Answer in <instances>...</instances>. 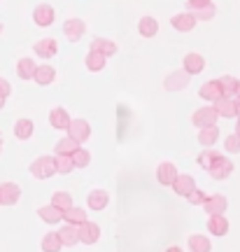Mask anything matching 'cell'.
Instances as JSON below:
<instances>
[{
  "instance_id": "obj_24",
  "label": "cell",
  "mask_w": 240,
  "mask_h": 252,
  "mask_svg": "<svg viewBox=\"0 0 240 252\" xmlns=\"http://www.w3.org/2000/svg\"><path fill=\"white\" fill-rule=\"evenodd\" d=\"M35 70H37V63L33 59H21L17 63V75L21 80H33L35 77Z\"/></svg>"
},
{
  "instance_id": "obj_34",
  "label": "cell",
  "mask_w": 240,
  "mask_h": 252,
  "mask_svg": "<svg viewBox=\"0 0 240 252\" xmlns=\"http://www.w3.org/2000/svg\"><path fill=\"white\" fill-rule=\"evenodd\" d=\"M40 248H42V252H59L63 248V243H61V238H59V234L52 231V234H47L45 238H42Z\"/></svg>"
},
{
  "instance_id": "obj_36",
  "label": "cell",
  "mask_w": 240,
  "mask_h": 252,
  "mask_svg": "<svg viewBox=\"0 0 240 252\" xmlns=\"http://www.w3.org/2000/svg\"><path fill=\"white\" fill-rule=\"evenodd\" d=\"M105 63H107V56L98 54V52H89V56H87V68L91 72H100L105 68Z\"/></svg>"
},
{
  "instance_id": "obj_21",
  "label": "cell",
  "mask_w": 240,
  "mask_h": 252,
  "mask_svg": "<svg viewBox=\"0 0 240 252\" xmlns=\"http://www.w3.org/2000/svg\"><path fill=\"white\" fill-rule=\"evenodd\" d=\"M203 68H205V59L201 54L191 52V54L184 56V70H187L189 75H198Z\"/></svg>"
},
{
  "instance_id": "obj_9",
  "label": "cell",
  "mask_w": 240,
  "mask_h": 252,
  "mask_svg": "<svg viewBox=\"0 0 240 252\" xmlns=\"http://www.w3.org/2000/svg\"><path fill=\"white\" fill-rule=\"evenodd\" d=\"M77 234H80V243L93 245L100 238V226L96 222H84V224L77 226Z\"/></svg>"
},
{
  "instance_id": "obj_27",
  "label": "cell",
  "mask_w": 240,
  "mask_h": 252,
  "mask_svg": "<svg viewBox=\"0 0 240 252\" xmlns=\"http://www.w3.org/2000/svg\"><path fill=\"white\" fill-rule=\"evenodd\" d=\"M33 80H35L40 87H47V84H52V82L56 80V70H54L52 65H37Z\"/></svg>"
},
{
  "instance_id": "obj_19",
  "label": "cell",
  "mask_w": 240,
  "mask_h": 252,
  "mask_svg": "<svg viewBox=\"0 0 240 252\" xmlns=\"http://www.w3.org/2000/svg\"><path fill=\"white\" fill-rule=\"evenodd\" d=\"M107 201H110V196H107L105 189H93V191H89V196H87L89 210H103L107 206Z\"/></svg>"
},
{
  "instance_id": "obj_29",
  "label": "cell",
  "mask_w": 240,
  "mask_h": 252,
  "mask_svg": "<svg viewBox=\"0 0 240 252\" xmlns=\"http://www.w3.org/2000/svg\"><path fill=\"white\" fill-rule=\"evenodd\" d=\"M77 150H80V145L75 143L72 138H68V135H65V138H61V140L56 143V147H54V154H65V157H72V154L77 152Z\"/></svg>"
},
{
  "instance_id": "obj_44",
  "label": "cell",
  "mask_w": 240,
  "mask_h": 252,
  "mask_svg": "<svg viewBox=\"0 0 240 252\" xmlns=\"http://www.w3.org/2000/svg\"><path fill=\"white\" fill-rule=\"evenodd\" d=\"M233 103H236V117L240 119V98H233Z\"/></svg>"
},
{
  "instance_id": "obj_7",
  "label": "cell",
  "mask_w": 240,
  "mask_h": 252,
  "mask_svg": "<svg viewBox=\"0 0 240 252\" xmlns=\"http://www.w3.org/2000/svg\"><path fill=\"white\" fill-rule=\"evenodd\" d=\"M21 196V187L17 182H2L0 185V206H14Z\"/></svg>"
},
{
  "instance_id": "obj_18",
  "label": "cell",
  "mask_w": 240,
  "mask_h": 252,
  "mask_svg": "<svg viewBox=\"0 0 240 252\" xmlns=\"http://www.w3.org/2000/svg\"><path fill=\"white\" fill-rule=\"evenodd\" d=\"M91 52H98V54H103V56H115L117 54V45L112 42V40H107V37H93Z\"/></svg>"
},
{
  "instance_id": "obj_31",
  "label": "cell",
  "mask_w": 240,
  "mask_h": 252,
  "mask_svg": "<svg viewBox=\"0 0 240 252\" xmlns=\"http://www.w3.org/2000/svg\"><path fill=\"white\" fill-rule=\"evenodd\" d=\"M54 166H56V173H61V175H68L75 171L72 157H65V154H54Z\"/></svg>"
},
{
  "instance_id": "obj_13",
  "label": "cell",
  "mask_w": 240,
  "mask_h": 252,
  "mask_svg": "<svg viewBox=\"0 0 240 252\" xmlns=\"http://www.w3.org/2000/svg\"><path fill=\"white\" fill-rule=\"evenodd\" d=\"M33 21H35L37 26H52L54 24V7L47 5V2L37 5V7L33 9Z\"/></svg>"
},
{
  "instance_id": "obj_3",
  "label": "cell",
  "mask_w": 240,
  "mask_h": 252,
  "mask_svg": "<svg viewBox=\"0 0 240 252\" xmlns=\"http://www.w3.org/2000/svg\"><path fill=\"white\" fill-rule=\"evenodd\" d=\"M68 138H72L77 145L87 143L91 138V126L89 122H84V119H72L70 122V128H68Z\"/></svg>"
},
{
  "instance_id": "obj_16",
  "label": "cell",
  "mask_w": 240,
  "mask_h": 252,
  "mask_svg": "<svg viewBox=\"0 0 240 252\" xmlns=\"http://www.w3.org/2000/svg\"><path fill=\"white\" fill-rule=\"evenodd\" d=\"M173 189H175V194H180V196L187 198L189 194H191V191L196 189V180L191 178V175H187V173H180V178L175 180Z\"/></svg>"
},
{
  "instance_id": "obj_10",
  "label": "cell",
  "mask_w": 240,
  "mask_h": 252,
  "mask_svg": "<svg viewBox=\"0 0 240 252\" xmlns=\"http://www.w3.org/2000/svg\"><path fill=\"white\" fill-rule=\"evenodd\" d=\"M70 122H72V117L68 115L65 108H52V112H49V124H52L54 128L68 131V128H70Z\"/></svg>"
},
{
  "instance_id": "obj_38",
  "label": "cell",
  "mask_w": 240,
  "mask_h": 252,
  "mask_svg": "<svg viewBox=\"0 0 240 252\" xmlns=\"http://www.w3.org/2000/svg\"><path fill=\"white\" fill-rule=\"evenodd\" d=\"M72 163H75V168H87L91 163V152L84 150V147H80L77 152L72 154Z\"/></svg>"
},
{
  "instance_id": "obj_8",
  "label": "cell",
  "mask_w": 240,
  "mask_h": 252,
  "mask_svg": "<svg viewBox=\"0 0 240 252\" xmlns=\"http://www.w3.org/2000/svg\"><path fill=\"white\" fill-rule=\"evenodd\" d=\"M63 33H65V37H68L70 42H77V40H82V35L87 33V24H84L82 19H68V21L63 24Z\"/></svg>"
},
{
  "instance_id": "obj_14",
  "label": "cell",
  "mask_w": 240,
  "mask_h": 252,
  "mask_svg": "<svg viewBox=\"0 0 240 252\" xmlns=\"http://www.w3.org/2000/svg\"><path fill=\"white\" fill-rule=\"evenodd\" d=\"M35 54L40 56V59H52V56H56V52H59V42L54 40V37H45V40H40V42H35Z\"/></svg>"
},
{
  "instance_id": "obj_1",
  "label": "cell",
  "mask_w": 240,
  "mask_h": 252,
  "mask_svg": "<svg viewBox=\"0 0 240 252\" xmlns=\"http://www.w3.org/2000/svg\"><path fill=\"white\" fill-rule=\"evenodd\" d=\"M30 175L37 180H49L52 175H56V166H54V157H37L30 163Z\"/></svg>"
},
{
  "instance_id": "obj_42",
  "label": "cell",
  "mask_w": 240,
  "mask_h": 252,
  "mask_svg": "<svg viewBox=\"0 0 240 252\" xmlns=\"http://www.w3.org/2000/svg\"><path fill=\"white\" fill-rule=\"evenodd\" d=\"M208 5H212V0H187V12H196V9H203Z\"/></svg>"
},
{
  "instance_id": "obj_30",
  "label": "cell",
  "mask_w": 240,
  "mask_h": 252,
  "mask_svg": "<svg viewBox=\"0 0 240 252\" xmlns=\"http://www.w3.org/2000/svg\"><path fill=\"white\" fill-rule=\"evenodd\" d=\"M217 138H219V128H217V126H210V128H201V133H198V143L208 150V147H212V145L217 143Z\"/></svg>"
},
{
  "instance_id": "obj_35",
  "label": "cell",
  "mask_w": 240,
  "mask_h": 252,
  "mask_svg": "<svg viewBox=\"0 0 240 252\" xmlns=\"http://www.w3.org/2000/svg\"><path fill=\"white\" fill-rule=\"evenodd\" d=\"M14 135H17L19 140H28L33 135V122L30 119H19L17 124H14Z\"/></svg>"
},
{
  "instance_id": "obj_11",
  "label": "cell",
  "mask_w": 240,
  "mask_h": 252,
  "mask_svg": "<svg viewBox=\"0 0 240 252\" xmlns=\"http://www.w3.org/2000/svg\"><path fill=\"white\" fill-rule=\"evenodd\" d=\"M203 208H205L208 215H224V210L229 208V201H226L224 194H212V196H208Z\"/></svg>"
},
{
  "instance_id": "obj_49",
  "label": "cell",
  "mask_w": 240,
  "mask_h": 252,
  "mask_svg": "<svg viewBox=\"0 0 240 252\" xmlns=\"http://www.w3.org/2000/svg\"><path fill=\"white\" fill-rule=\"evenodd\" d=\"M0 147H2V133H0Z\"/></svg>"
},
{
  "instance_id": "obj_32",
  "label": "cell",
  "mask_w": 240,
  "mask_h": 252,
  "mask_svg": "<svg viewBox=\"0 0 240 252\" xmlns=\"http://www.w3.org/2000/svg\"><path fill=\"white\" fill-rule=\"evenodd\" d=\"M52 206L59 208L61 213H65V210H70V208H72V196L68 194V191H54Z\"/></svg>"
},
{
  "instance_id": "obj_48",
  "label": "cell",
  "mask_w": 240,
  "mask_h": 252,
  "mask_svg": "<svg viewBox=\"0 0 240 252\" xmlns=\"http://www.w3.org/2000/svg\"><path fill=\"white\" fill-rule=\"evenodd\" d=\"M2 105H5V98H2V96H0V110H2Z\"/></svg>"
},
{
  "instance_id": "obj_17",
  "label": "cell",
  "mask_w": 240,
  "mask_h": 252,
  "mask_svg": "<svg viewBox=\"0 0 240 252\" xmlns=\"http://www.w3.org/2000/svg\"><path fill=\"white\" fill-rule=\"evenodd\" d=\"M208 231L212 236H226L229 234V220L224 215H210V220H208Z\"/></svg>"
},
{
  "instance_id": "obj_23",
  "label": "cell",
  "mask_w": 240,
  "mask_h": 252,
  "mask_svg": "<svg viewBox=\"0 0 240 252\" xmlns=\"http://www.w3.org/2000/svg\"><path fill=\"white\" fill-rule=\"evenodd\" d=\"M63 220H65V224H72V226H80V224H84V222H89V220H87V210H82L80 206L77 208L72 206L70 210H65V213H63Z\"/></svg>"
},
{
  "instance_id": "obj_33",
  "label": "cell",
  "mask_w": 240,
  "mask_h": 252,
  "mask_svg": "<svg viewBox=\"0 0 240 252\" xmlns=\"http://www.w3.org/2000/svg\"><path fill=\"white\" fill-rule=\"evenodd\" d=\"M219 87H222L224 98H236V89H238V80L231 75H224L219 77Z\"/></svg>"
},
{
  "instance_id": "obj_39",
  "label": "cell",
  "mask_w": 240,
  "mask_h": 252,
  "mask_svg": "<svg viewBox=\"0 0 240 252\" xmlns=\"http://www.w3.org/2000/svg\"><path fill=\"white\" fill-rule=\"evenodd\" d=\"M224 147H226V152H229V154H238V152H240V135H238V133L226 135V140H224Z\"/></svg>"
},
{
  "instance_id": "obj_46",
  "label": "cell",
  "mask_w": 240,
  "mask_h": 252,
  "mask_svg": "<svg viewBox=\"0 0 240 252\" xmlns=\"http://www.w3.org/2000/svg\"><path fill=\"white\" fill-rule=\"evenodd\" d=\"M236 98H240V80H238V89H236Z\"/></svg>"
},
{
  "instance_id": "obj_26",
  "label": "cell",
  "mask_w": 240,
  "mask_h": 252,
  "mask_svg": "<svg viewBox=\"0 0 240 252\" xmlns=\"http://www.w3.org/2000/svg\"><path fill=\"white\" fill-rule=\"evenodd\" d=\"M138 31H140V35L143 37H154L159 33V21L154 17H143L140 19V24H138Z\"/></svg>"
},
{
  "instance_id": "obj_22",
  "label": "cell",
  "mask_w": 240,
  "mask_h": 252,
  "mask_svg": "<svg viewBox=\"0 0 240 252\" xmlns=\"http://www.w3.org/2000/svg\"><path fill=\"white\" fill-rule=\"evenodd\" d=\"M37 215H40V220H42V222H47V224H59V222L63 220V213L59 210V208H54L52 203L40 208V210H37Z\"/></svg>"
},
{
  "instance_id": "obj_47",
  "label": "cell",
  "mask_w": 240,
  "mask_h": 252,
  "mask_svg": "<svg viewBox=\"0 0 240 252\" xmlns=\"http://www.w3.org/2000/svg\"><path fill=\"white\" fill-rule=\"evenodd\" d=\"M236 133L240 135V119H238V124H236Z\"/></svg>"
},
{
  "instance_id": "obj_15",
  "label": "cell",
  "mask_w": 240,
  "mask_h": 252,
  "mask_svg": "<svg viewBox=\"0 0 240 252\" xmlns=\"http://www.w3.org/2000/svg\"><path fill=\"white\" fill-rule=\"evenodd\" d=\"M198 96L201 98H205V100H219L224 96L222 94V87H219V80H210V82H205L203 87L198 89Z\"/></svg>"
},
{
  "instance_id": "obj_25",
  "label": "cell",
  "mask_w": 240,
  "mask_h": 252,
  "mask_svg": "<svg viewBox=\"0 0 240 252\" xmlns=\"http://www.w3.org/2000/svg\"><path fill=\"white\" fill-rule=\"evenodd\" d=\"M210 250H212V243L208 241V236L203 234L189 236V252H210Z\"/></svg>"
},
{
  "instance_id": "obj_4",
  "label": "cell",
  "mask_w": 240,
  "mask_h": 252,
  "mask_svg": "<svg viewBox=\"0 0 240 252\" xmlns=\"http://www.w3.org/2000/svg\"><path fill=\"white\" fill-rule=\"evenodd\" d=\"M178 178H180V173H178V166H175V163H170V161L159 163V168H156V180H159L163 187H173Z\"/></svg>"
},
{
  "instance_id": "obj_12",
  "label": "cell",
  "mask_w": 240,
  "mask_h": 252,
  "mask_svg": "<svg viewBox=\"0 0 240 252\" xmlns=\"http://www.w3.org/2000/svg\"><path fill=\"white\" fill-rule=\"evenodd\" d=\"M170 26L180 31V33H189V31H194L196 26V19L191 12H182V14H175V17H170Z\"/></svg>"
},
{
  "instance_id": "obj_37",
  "label": "cell",
  "mask_w": 240,
  "mask_h": 252,
  "mask_svg": "<svg viewBox=\"0 0 240 252\" xmlns=\"http://www.w3.org/2000/svg\"><path fill=\"white\" fill-rule=\"evenodd\" d=\"M217 157H219V154L214 152L212 147H208V150H203V152L198 154V166L205 168V171H210V168H212V163L217 161Z\"/></svg>"
},
{
  "instance_id": "obj_41",
  "label": "cell",
  "mask_w": 240,
  "mask_h": 252,
  "mask_svg": "<svg viewBox=\"0 0 240 252\" xmlns=\"http://www.w3.org/2000/svg\"><path fill=\"white\" fill-rule=\"evenodd\" d=\"M187 201L191 203V206H203L205 201H208V194H205L203 189H198V187H196L194 191H191V194L187 196Z\"/></svg>"
},
{
  "instance_id": "obj_6",
  "label": "cell",
  "mask_w": 240,
  "mask_h": 252,
  "mask_svg": "<svg viewBox=\"0 0 240 252\" xmlns=\"http://www.w3.org/2000/svg\"><path fill=\"white\" fill-rule=\"evenodd\" d=\"M189 77H191V75H189L187 70H175L166 77L163 87H166L168 91H182V89H187L189 87V82H191Z\"/></svg>"
},
{
  "instance_id": "obj_28",
  "label": "cell",
  "mask_w": 240,
  "mask_h": 252,
  "mask_svg": "<svg viewBox=\"0 0 240 252\" xmlns=\"http://www.w3.org/2000/svg\"><path fill=\"white\" fill-rule=\"evenodd\" d=\"M214 110H217V115L219 117H236V103H233V98H219L214 100Z\"/></svg>"
},
{
  "instance_id": "obj_2",
  "label": "cell",
  "mask_w": 240,
  "mask_h": 252,
  "mask_svg": "<svg viewBox=\"0 0 240 252\" xmlns=\"http://www.w3.org/2000/svg\"><path fill=\"white\" fill-rule=\"evenodd\" d=\"M217 119H219L217 110H214L212 105H205V108L196 110L191 122H194V126H198V128H210V126H217Z\"/></svg>"
},
{
  "instance_id": "obj_40",
  "label": "cell",
  "mask_w": 240,
  "mask_h": 252,
  "mask_svg": "<svg viewBox=\"0 0 240 252\" xmlns=\"http://www.w3.org/2000/svg\"><path fill=\"white\" fill-rule=\"evenodd\" d=\"M191 14H194L196 21H210V19L217 14V9H214V5H208V7H203V9H196V12H191Z\"/></svg>"
},
{
  "instance_id": "obj_43",
  "label": "cell",
  "mask_w": 240,
  "mask_h": 252,
  "mask_svg": "<svg viewBox=\"0 0 240 252\" xmlns=\"http://www.w3.org/2000/svg\"><path fill=\"white\" fill-rule=\"evenodd\" d=\"M9 91H12V87H9V82H7V80H0V96H2V98H7V96H9Z\"/></svg>"
},
{
  "instance_id": "obj_20",
  "label": "cell",
  "mask_w": 240,
  "mask_h": 252,
  "mask_svg": "<svg viewBox=\"0 0 240 252\" xmlns=\"http://www.w3.org/2000/svg\"><path fill=\"white\" fill-rule=\"evenodd\" d=\"M56 234H59V238H61V243L65 245V248H72V245L80 243V234H77V226H72V224L61 226V229H59Z\"/></svg>"
},
{
  "instance_id": "obj_5",
  "label": "cell",
  "mask_w": 240,
  "mask_h": 252,
  "mask_svg": "<svg viewBox=\"0 0 240 252\" xmlns=\"http://www.w3.org/2000/svg\"><path fill=\"white\" fill-rule=\"evenodd\" d=\"M208 173H210V178H212V180H226V178L233 173L231 159H226L224 154H219V157H217V161L212 163V168H210Z\"/></svg>"
},
{
  "instance_id": "obj_45",
  "label": "cell",
  "mask_w": 240,
  "mask_h": 252,
  "mask_svg": "<svg viewBox=\"0 0 240 252\" xmlns=\"http://www.w3.org/2000/svg\"><path fill=\"white\" fill-rule=\"evenodd\" d=\"M166 252H184V250H182V248H178V245H170Z\"/></svg>"
},
{
  "instance_id": "obj_50",
  "label": "cell",
  "mask_w": 240,
  "mask_h": 252,
  "mask_svg": "<svg viewBox=\"0 0 240 252\" xmlns=\"http://www.w3.org/2000/svg\"><path fill=\"white\" fill-rule=\"evenodd\" d=\"M0 35H2V24H0Z\"/></svg>"
}]
</instances>
